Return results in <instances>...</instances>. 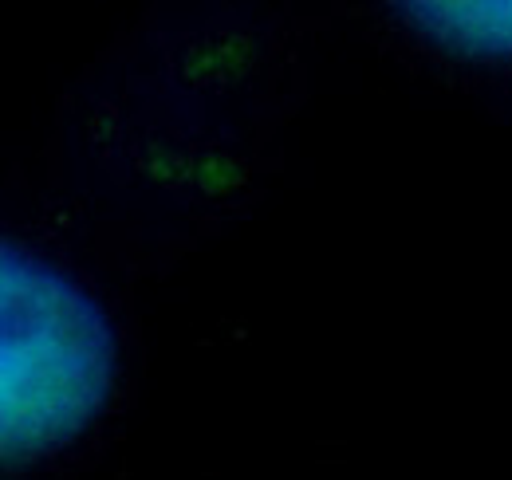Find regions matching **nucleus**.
<instances>
[{"instance_id": "f257e3e1", "label": "nucleus", "mask_w": 512, "mask_h": 480, "mask_svg": "<svg viewBox=\"0 0 512 480\" xmlns=\"http://www.w3.org/2000/svg\"><path fill=\"white\" fill-rule=\"evenodd\" d=\"M4 461H32L75 437L111 390L115 343L103 311L67 276L4 244Z\"/></svg>"}, {"instance_id": "f03ea898", "label": "nucleus", "mask_w": 512, "mask_h": 480, "mask_svg": "<svg viewBox=\"0 0 512 480\" xmlns=\"http://www.w3.org/2000/svg\"><path fill=\"white\" fill-rule=\"evenodd\" d=\"M430 36L457 52L509 56L512 52V0H453V4H402Z\"/></svg>"}]
</instances>
